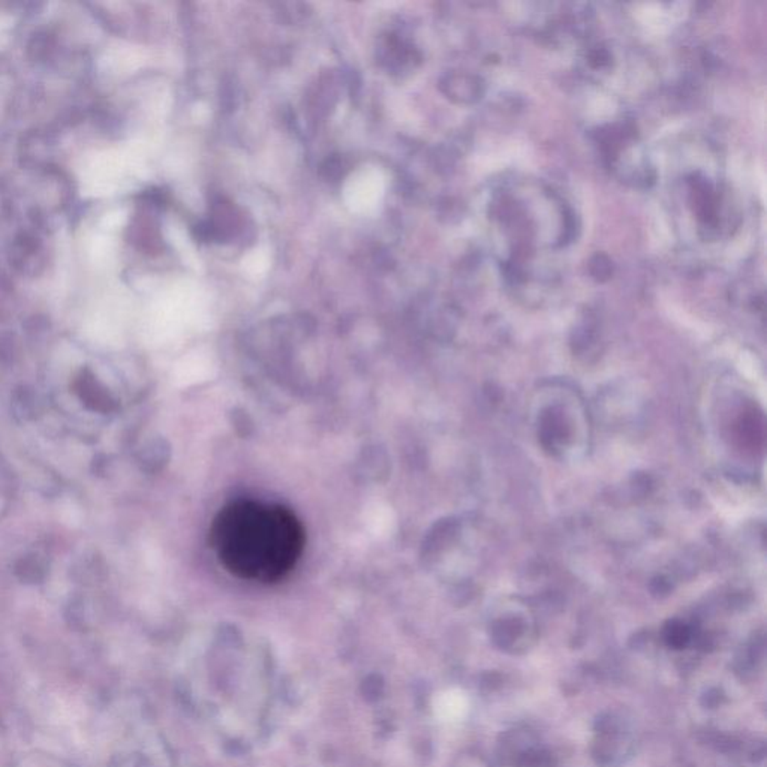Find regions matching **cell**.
I'll return each mask as SVG.
<instances>
[{"instance_id":"cell-1","label":"cell","mask_w":767,"mask_h":767,"mask_svg":"<svg viewBox=\"0 0 767 767\" xmlns=\"http://www.w3.org/2000/svg\"><path fill=\"white\" fill-rule=\"evenodd\" d=\"M222 565L238 579L275 583L296 568L305 551V528L291 510L237 500L222 509L210 528Z\"/></svg>"},{"instance_id":"cell-2","label":"cell","mask_w":767,"mask_h":767,"mask_svg":"<svg viewBox=\"0 0 767 767\" xmlns=\"http://www.w3.org/2000/svg\"><path fill=\"white\" fill-rule=\"evenodd\" d=\"M378 58L383 67L387 68L388 72L402 76L405 72L413 71L417 67L420 55L409 42L402 39L397 35H387L384 37L378 47Z\"/></svg>"},{"instance_id":"cell-3","label":"cell","mask_w":767,"mask_h":767,"mask_svg":"<svg viewBox=\"0 0 767 767\" xmlns=\"http://www.w3.org/2000/svg\"><path fill=\"white\" fill-rule=\"evenodd\" d=\"M439 88L447 98L457 104H474L484 95V84L478 77L460 72H451L442 77Z\"/></svg>"},{"instance_id":"cell-4","label":"cell","mask_w":767,"mask_h":767,"mask_svg":"<svg viewBox=\"0 0 767 767\" xmlns=\"http://www.w3.org/2000/svg\"><path fill=\"white\" fill-rule=\"evenodd\" d=\"M76 388L79 399L89 409L98 411L100 414H107L116 408L111 396L105 392V388L96 381L95 376L90 372H81V375L77 380Z\"/></svg>"},{"instance_id":"cell-5","label":"cell","mask_w":767,"mask_h":767,"mask_svg":"<svg viewBox=\"0 0 767 767\" xmlns=\"http://www.w3.org/2000/svg\"><path fill=\"white\" fill-rule=\"evenodd\" d=\"M14 573L25 583H41L47 575L46 563L38 555H26L16 562Z\"/></svg>"},{"instance_id":"cell-6","label":"cell","mask_w":767,"mask_h":767,"mask_svg":"<svg viewBox=\"0 0 767 767\" xmlns=\"http://www.w3.org/2000/svg\"><path fill=\"white\" fill-rule=\"evenodd\" d=\"M13 408L21 420H30L37 414V397L32 388L20 385L14 390Z\"/></svg>"},{"instance_id":"cell-7","label":"cell","mask_w":767,"mask_h":767,"mask_svg":"<svg viewBox=\"0 0 767 767\" xmlns=\"http://www.w3.org/2000/svg\"><path fill=\"white\" fill-rule=\"evenodd\" d=\"M589 271H591V275H593V278H595L596 280L604 282V280L612 278L614 266H612V261H610L604 254H596L595 257L591 259Z\"/></svg>"},{"instance_id":"cell-8","label":"cell","mask_w":767,"mask_h":767,"mask_svg":"<svg viewBox=\"0 0 767 767\" xmlns=\"http://www.w3.org/2000/svg\"><path fill=\"white\" fill-rule=\"evenodd\" d=\"M346 163L342 156L333 154L327 159L326 163L321 165V174L327 182H336L341 180L345 174Z\"/></svg>"},{"instance_id":"cell-9","label":"cell","mask_w":767,"mask_h":767,"mask_svg":"<svg viewBox=\"0 0 767 767\" xmlns=\"http://www.w3.org/2000/svg\"><path fill=\"white\" fill-rule=\"evenodd\" d=\"M666 638H667V643L670 646L680 649V647H684L688 643V628L684 624H680V622H670L667 630H666Z\"/></svg>"},{"instance_id":"cell-10","label":"cell","mask_w":767,"mask_h":767,"mask_svg":"<svg viewBox=\"0 0 767 767\" xmlns=\"http://www.w3.org/2000/svg\"><path fill=\"white\" fill-rule=\"evenodd\" d=\"M586 60H588V65L593 69H604V68L609 67L612 55H610V51L605 47H594V48L589 50Z\"/></svg>"},{"instance_id":"cell-11","label":"cell","mask_w":767,"mask_h":767,"mask_svg":"<svg viewBox=\"0 0 767 767\" xmlns=\"http://www.w3.org/2000/svg\"><path fill=\"white\" fill-rule=\"evenodd\" d=\"M280 11H282L280 13L282 14V18L289 21V23L303 20L308 16V13H306L308 6L301 4H296V6H294V4H282L280 5Z\"/></svg>"},{"instance_id":"cell-12","label":"cell","mask_w":767,"mask_h":767,"mask_svg":"<svg viewBox=\"0 0 767 767\" xmlns=\"http://www.w3.org/2000/svg\"><path fill=\"white\" fill-rule=\"evenodd\" d=\"M14 342L11 339L0 338V362L2 363H11L14 360Z\"/></svg>"},{"instance_id":"cell-13","label":"cell","mask_w":767,"mask_h":767,"mask_svg":"<svg viewBox=\"0 0 767 767\" xmlns=\"http://www.w3.org/2000/svg\"><path fill=\"white\" fill-rule=\"evenodd\" d=\"M30 767H32V766H30ZM34 767H39V766H35V764H34ZM42 767H46V766H42Z\"/></svg>"}]
</instances>
